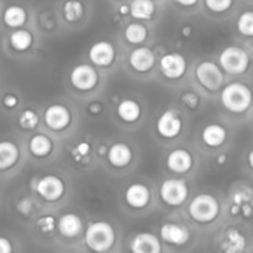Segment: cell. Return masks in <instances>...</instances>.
<instances>
[{"label":"cell","instance_id":"10","mask_svg":"<svg viewBox=\"0 0 253 253\" xmlns=\"http://www.w3.org/2000/svg\"><path fill=\"white\" fill-rule=\"evenodd\" d=\"M157 131L165 138L177 137L182 131V119L175 111H165L157 121Z\"/></svg>","mask_w":253,"mask_h":253},{"label":"cell","instance_id":"11","mask_svg":"<svg viewBox=\"0 0 253 253\" xmlns=\"http://www.w3.org/2000/svg\"><path fill=\"white\" fill-rule=\"evenodd\" d=\"M44 123L51 130L61 131L71 123V114L66 106L54 104L48 106L44 111Z\"/></svg>","mask_w":253,"mask_h":253},{"label":"cell","instance_id":"6","mask_svg":"<svg viewBox=\"0 0 253 253\" xmlns=\"http://www.w3.org/2000/svg\"><path fill=\"white\" fill-rule=\"evenodd\" d=\"M195 74H197L199 83L204 88H207L208 90H217L222 85V83H224V76H222L221 69L216 64L212 63V62H202L197 67Z\"/></svg>","mask_w":253,"mask_h":253},{"label":"cell","instance_id":"2","mask_svg":"<svg viewBox=\"0 0 253 253\" xmlns=\"http://www.w3.org/2000/svg\"><path fill=\"white\" fill-rule=\"evenodd\" d=\"M221 103L231 113H244L251 106V90L239 82L227 84L221 93Z\"/></svg>","mask_w":253,"mask_h":253},{"label":"cell","instance_id":"16","mask_svg":"<svg viewBox=\"0 0 253 253\" xmlns=\"http://www.w3.org/2000/svg\"><path fill=\"white\" fill-rule=\"evenodd\" d=\"M167 166L172 172L185 173L192 169L193 157L187 150L178 148L172 151L167 157Z\"/></svg>","mask_w":253,"mask_h":253},{"label":"cell","instance_id":"3","mask_svg":"<svg viewBox=\"0 0 253 253\" xmlns=\"http://www.w3.org/2000/svg\"><path fill=\"white\" fill-rule=\"evenodd\" d=\"M220 211V205L216 198L210 194H199L192 200L189 205V214L195 221L210 222L216 219Z\"/></svg>","mask_w":253,"mask_h":253},{"label":"cell","instance_id":"20","mask_svg":"<svg viewBox=\"0 0 253 253\" xmlns=\"http://www.w3.org/2000/svg\"><path fill=\"white\" fill-rule=\"evenodd\" d=\"M19 148L14 142L1 141L0 142V170L11 168L19 160Z\"/></svg>","mask_w":253,"mask_h":253},{"label":"cell","instance_id":"22","mask_svg":"<svg viewBox=\"0 0 253 253\" xmlns=\"http://www.w3.org/2000/svg\"><path fill=\"white\" fill-rule=\"evenodd\" d=\"M118 115L125 123H135L141 115V108L135 100L125 99L118 106Z\"/></svg>","mask_w":253,"mask_h":253},{"label":"cell","instance_id":"26","mask_svg":"<svg viewBox=\"0 0 253 253\" xmlns=\"http://www.w3.org/2000/svg\"><path fill=\"white\" fill-rule=\"evenodd\" d=\"M26 11L21 6L11 5L4 11V21L10 27H20L26 22Z\"/></svg>","mask_w":253,"mask_h":253},{"label":"cell","instance_id":"25","mask_svg":"<svg viewBox=\"0 0 253 253\" xmlns=\"http://www.w3.org/2000/svg\"><path fill=\"white\" fill-rule=\"evenodd\" d=\"M30 152L36 157H44L52 151V141L44 135H35L29 143Z\"/></svg>","mask_w":253,"mask_h":253},{"label":"cell","instance_id":"37","mask_svg":"<svg viewBox=\"0 0 253 253\" xmlns=\"http://www.w3.org/2000/svg\"><path fill=\"white\" fill-rule=\"evenodd\" d=\"M2 103H4V105L6 106V108H14V106H16L17 104V99L15 98L14 95H6L4 98V100H2Z\"/></svg>","mask_w":253,"mask_h":253},{"label":"cell","instance_id":"12","mask_svg":"<svg viewBox=\"0 0 253 253\" xmlns=\"http://www.w3.org/2000/svg\"><path fill=\"white\" fill-rule=\"evenodd\" d=\"M89 58L95 66L108 67L115 59V48L108 41H99L89 49Z\"/></svg>","mask_w":253,"mask_h":253},{"label":"cell","instance_id":"31","mask_svg":"<svg viewBox=\"0 0 253 253\" xmlns=\"http://www.w3.org/2000/svg\"><path fill=\"white\" fill-rule=\"evenodd\" d=\"M19 124L25 130H34L37 124H39V116L34 110L27 109V110H24L20 114Z\"/></svg>","mask_w":253,"mask_h":253},{"label":"cell","instance_id":"7","mask_svg":"<svg viewBox=\"0 0 253 253\" xmlns=\"http://www.w3.org/2000/svg\"><path fill=\"white\" fill-rule=\"evenodd\" d=\"M71 83L78 90H91L98 83V73L89 64H79L72 71Z\"/></svg>","mask_w":253,"mask_h":253},{"label":"cell","instance_id":"42","mask_svg":"<svg viewBox=\"0 0 253 253\" xmlns=\"http://www.w3.org/2000/svg\"><path fill=\"white\" fill-rule=\"evenodd\" d=\"M240 209H241V207H240V205H234V207L231 208V214L236 215L237 212L240 211Z\"/></svg>","mask_w":253,"mask_h":253},{"label":"cell","instance_id":"36","mask_svg":"<svg viewBox=\"0 0 253 253\" xmlns=\"http://www.w3.org/2000/svg\"><path fill=\"white\" fill-rule=\"evenodd\" d=\"M12 246L10 241L5 237H0V253H11Z\"/></svg>","mask_w":253,"mask_h":253},{"label":"cell","instance_id":"38","mask_svg":"<svg viewBox=\"0 0 253 253\" xmlns=\"http://www.w3.org/2000/svg\"><path fill=\"white\" fill-rule=\"evenodd\" d=\"M249 199H250V197H246V194H245V193H236L234 197L235 204L240 205V207H241V205L244 204L245 202H247Z\"/></svg>","mask_w":253,"mask_h":253},{"label":"cell","instance_id":"4","mask_svg":"<svg viewBox=\"0 0 253 253\" xmlns=\"http://www.w3.org/2000/svg\"><path fill=\"white\" fill-rule=\"evenodd\" d=\"M220 66L230 74H241L250 66V56L244 48L236 46L226 47L220 53Z\"/></svg>","mask_w":253,"mask_h":253},{"label":"cell","instance_id":"28","mask_svg":"<svg viewBox=\"0 0 253 253\" xmlns=\"http://www.w3.org/2000/svg\"><path fill=\"white\" fill-rule=\"evenodd\" d=\"M125 37L130 43H141L147 39V29L142 24L132 22L126 27Z\"/></svg>","mask_w":253,"mask_h":253},{"label":"cell","instance_id":"44","mask_svg":"<svg viewBox=\"0 0 253 253\" xmlns=\"http://www.w3.org/2000/svg\"><path fill=\"white\" fill-rule=\"evenodd\" d=\"M225 161H226V157H225V155H220L219 160H217V163H219V165H222V163H225Z\"/></svg>","mask_w":253,"mask_h":253},{"label":"cell","instance_id":"39","mask_svg":"<svg viewBox=\"0 0 253 253\" xmlns=\"http://www.w3.org/2000/svg\"><path fill=\"white\" fill-rule=\"evenodd\" d=\"M178 4L183 5V6H193L198 2V0H177Z\"/></svg>","mask_w":253,"mask_h":253},{"label":"cell","instance_id":"21","mask_svg":"<svg viewBox=\"0 0 253 253\" xmlns=\"http://www.w3.org/2000/svg\"><path fill=\"white\" fill-rule=\"evenodd\" d=\"M82 220L76 214H64L58 220V230L63 236L74 237L82 231Z\"/></svg>","mask_w":253,"mask_h":253},{"label":"cell","instance_id":"30","mask_svg":"<svg viewBox=\"0 0 253 253\" xmlns=\"http://www.w3.org/2000/svg\"><path fill=\"white\" fill-rule=\"evenodd\" d=\"M237 29L244 36H253V12L246 11L240 15L237 21Z\"/></svg>","mask_w":253,"mask_h":253},{"label":"cell","instance_id":"43","mask_svg":"<svg viewBox=\"0 0 253 253\" xmlns=\"http://www.w3.org/2000/svg\"><path fill=\"white\" fill-rule=\"evenodd\" d=\"M127 11H128V6H126V5H121V6H120L121 14H126Z\"/></svg>","mask_w":253,"mask_h":253},{"label":"cell","instance_id":"33","mask_svg":"<svg viewBox=\"0 0 253 253\" xmlns=\"http://www.w3.org/2000/svg\"><path fill=\"white\" fill-rule=\"evenodd\" d=\"M90 151V146H89L88 142H81L76 146V148L73 150L72 155H73L74 160L76 161H81L82 158L85 157L86 155Z\"/></svg>","mask_w":253,"mask_h":253},{"label":"cell","instance_id":"40","mask_svg":"<svg viewBox=\"0 0 253 253\" xmlns=\"http://www.w3.org/2000/svg\"><path fill=\"white\" fill-rule=\"evenodd\" d=\"M89 110H90L91 113H99V111L101 110L100 104H98V103L90 104V105H89Z\"/></svg>","mask_w":253,"mask_h":253},{"label":"cell","instance_id":"35","mask_svg":"<svg viewBox=\"0 0 253 253\" xmlns=\"http://www.w3.org/2000/svg\"><path fill=\"white\" fill-rule=\"evenodd\" d=\"M183 101H184L185 105L190 109H195L199 104V98L195 93H187L183 95Z\"/></svg>","mask_w":253,"mask_h":253},{"label":"cell","instance_id":"32","mask_svg":"<svg viewBox=\"0 0 253 253\" xmlns=\"http://www.w3.org/2000/svg\"><path fill=\"white\" fill-rule=\"evenodd\" d=\"M234 0H205V4L211 11L224 12L231 7Z\"/></svg>","mask_w":253,"mask_h":253},{"label":"cell","instance_id":"19","mask_svg":"<svg viewBox=\"0 0 253 253\" xmlns=\"http://www.w3.org/2000/svg\"><path fill=\"white\" fill-rule=\"evenodd\" d=\"M226 130L221 125L210 124L203 130V141L209 147H219L226 141Z\"/></svg>","mask_w":253,"mask_h":253},{"label":"cell","instance_id":"15","mask_svg":"<svg viewBox=\"0 0 253 253\" xmlns=\"http://www.w3.org/2000/svg\"><path fill=\"white\" fill-rule=\"evenodd\" d=\"M125 200L133 209H142L150 202V190L146 185L133 183L126 189Z\"/></svg>","mask_w":253,"mask_h":253},{"label":"cell","instance_id":"9","mask_svg":"<svg viewBox=\"0 0 253 253\" xmlns=\"http://www.w3.org/2000/svg\"><path fill=\"white\" fill-rule=\"evenodd\" d=\"M161 71L165 77L169 79H178L185 73L187 69V61L179 53H167L161 58L160 62Z\"/></svg>","mask_w":253,"mask_h":253},{"label":"cell","instance_id":"5","mask_svg":"<svg viewBox=\"0 0 253 253\" xmlns=\"http://www.w3.org/2000/svg\"><path fill=\"white\" fill-rule=\"evenodd\" d=\"M160 194L166 204L170 207H179L188 198L187 183L177 178L165 180L161 185Z\"/></svg>","mask_w":253,"mask_h":253},{"label":"cell","instance_id":"24","mask_svg":"<svg viewBox=\"0 0 253 253\" xmlns=\"http://www.w3.org/2000/svg\"><path fill=\"white\" fill-rule=\"evenodd\" d=\"M245 237L237 230L231 229L226 232L222 242V250L225 253H241L245 249Z\"/></svg>","mask_w":253,"mask_h":253},{"label":"cell","instance_id":"13","mask_svg":"<svg viewBox=\"0 0 253 253\" xmlns=\"http://www.w3.org/2000/svg\"><path fill=\"white\" fill-rule=\"evenodd\" d=\"M162 247L161 242L155 235L142 232L133 237L131 242V252L132 253H161Z\"/></svg>","mask_w":253,"mask_h":253},{"label":"cell","instance_id":"45","mask_svg":"<svg viewBox=\"0 0 253 253\" xmlns=\"http://www.w3.org/2000/svg\"><path fill=\"white\" fill-rule=\"evenodd\" d=\"M189 34H190V27H184V29H183V35H184V36H189Z\"/></svg>","mask_w":253,"mask_h":253},{"label":"cell","instance_id":"17","mask_svg":"<svg viewBox=\"0 0 253 253\" xmlns=\"http://www.w3.org/2000/svg\"><path fill=\"white\" fill-rule=\"evenodd\" d=\"M108 160L113 167H126L132 160V151L126 143H114L110 150L108 151Z\"/></svg>","mask_w":253,"mask_h":253},{"label":"cell","instance_id":"14","mask_svg":"<svg viewBox=\"0 0 253 253\" xmlns=\"http://www.w3.org/2000/svg\"><path fill=\"white\" fill-rule=\"evenodd\" d=\"M155 53L147 47H138V48L133 49L130 54L131 67L135 71L141 72V73L152 69V67L155 66Z\"/></svg>","mask_w":253,"mask_h":253},{"label":"cell","instance_id":"41","mask_svg":"<svg viewBox=\"0 0 253 253\" xmlns=\"http://www.w3.org/2000/svg\"><path fill=\"white\" fill-rule=\"evenodd\" d=\"M98 153H99V156H105V153H106L105 146H100V147L98 148Z\"/></svg>","mask_w":253,"mask_h":253},{"label":"cell","instance_id":"8","mask_svg":"<svg viewBox=\"0 0 253 253\" xmlns=\"http://www.w3.org/2000/svg\"><path fill=\"white\" fill-rule=\"evenodd\" d=\"M36 190L40 197L47 202H56L63 197L64 184L56 175H46L37 182Z\"/></svg>","mask_w":253,"mask_h":253},{"label":"cell","instance_id":"27","mask_svg":"<svg viewBox=\"0 0 253 253\" xmlns=\"http://www.w3.org/2000/svg\"><path fill=\"white\" fill-rule=\"evenodd\" d=\"M10 43L16 51H26L32 43V35L27 30H16L10 35Z\"/></svg>","mask_w":253,"mask_h":253},{"label":"cell","instance_id":"29","mask_svg":"<svg viewBox=\"0 0 253 253\" xmlns=\"http://www.w3.org/2000/svg\"><path fill=\"white\" fill-rule=\"evenodd\" d=\"M63 14L67 21L76 22L82 19L84 14V7L79 0H68L63 6Z\"/></svg>","mask_w":253,"mask_h":253},{"label":"cell","instance_id":"34","mask_svg":"<svg viewBox=\"0 0 253 253\" xmlns=\"http://www.w3.org/2000/svg\"><path fill=\"white\" fill-rule=\"evenodd\" d=\"M37 225H39V227L43 232H51L56 227V221H54L53 216H49L48 215V216H43L41 219H39Z\"/></svg>","mask_w":253,"mask_h":253},{"label":"cell","instance_id":"18","mask_svg":"<svg viewBox=\"0 0 253 253\" xmlns=\"http://www.w3.org/2000/svg\"><path fill=\"white\" fill-rule=\"evenodd\" d=\"M161 237L163 241L172 245H184L189 240V231L187 227L177 224H165L161 227Z\"/></svg>","mask_w":253,"mask_h":253},{"label":"cell","instance_id":"23","mask_svg":"<svg viewBox=\"0 0 253 253\" xmlns=\"http://www.w3.org/2000/svg\"><path fill=\"white\" fill-rule=\"evenodd\" d=\"M128 10L135 19L150 20L155 14V2L152 0H133Z\"/></svg>","mask_w":253,"mask_h":253},{"label":"cell","instance_id":"1","mask_svg":"<svg viewBox=\"0 0 253 253\" xmlns=\"http://www.w3.org/2000/svg\"><path fill=\"white\" fill-rule=\"evenodd\" d=\"M115 242V231L106 221H96L88 226L85 231L86 246L94 252H106Z\"/></svg>","mask_w":253,"mask_h":253}]
</instances>
